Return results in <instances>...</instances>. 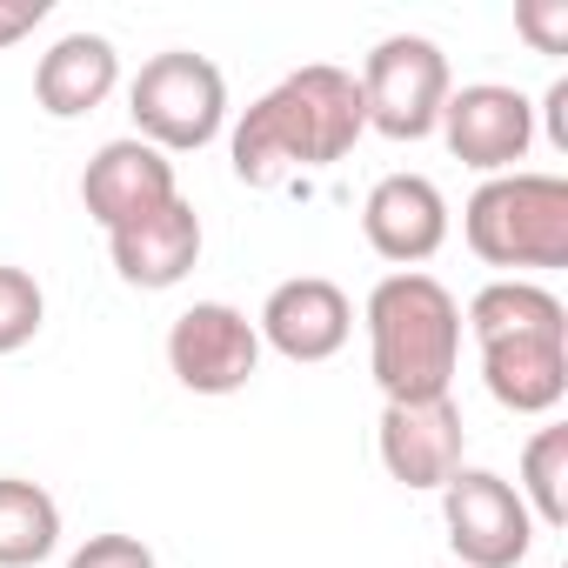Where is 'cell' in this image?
<instances>
[{"label":"cell","mask_w":568,"mask_h":568,"mask_svg":"<svg viewBox=\"0 0 568 568\" xmlns=\"http://www.w3.org/2000/svg\"><path fill=\"white\" fill-rule=\"evenodd\" d=\"M368 134L362 114V88L348 68H295L288 81H274L227 134V161L241 187H281L295 174H322L335 161L355 154V141Z\"/></svg>","instance_id":"cell-1"},{"label":"cell","mask_w":568,"mask_h":568,"mask_svg":"<svg viewBox=\"0 0 568 568\" xmlns=\"http://www.w3.org/2000/svg\"><path fill=\"white\" fill-rule=\"evenodd\" d=\"M368 375L382 402H435L462 368V302L422 267H395L368 288Z\"/></svg>","instance_id":"cell-2"},{"label":"cell","mask_w":568,"mask_h":568,"mask_svg":"<svg viewBox=\"0 0 568 568\" xmlns=\"http://www.w3.org/2000/svg\"><path fill=\"white\" fill-rule=\"evenodd\" d=\"M462 241L475 247V261L508 267L515 281H528V267H568V181L535 168L488 174L462 207Z\"/></svg>","instance_id":"cell-3"},{"label":"cell","mask_w":568,"mask_h":568,"mask_svg":"<svg viewBox=\"0 0 568 568\" xmlns=\"http://www.w3.org/2000/svg\"><path fill=\"white\" fill-rule=\"evenodd\" d=\"M128 114L134 141L161 154H201L227 128V74L194 48H168L141 61V74L128 81Z\"/></svg>","instance_id":"cell-4"},{"label":"cell","mask_w":568,"mask_h":568,"mask_svg":"<svg viewBox=\"0 0 568 568\" xmlns=\"http://www.w3.org/2000/svg\"><path fill=\"white\" fill-rule=\"evenodd\" d=\"M355 88H362V114H368L375 134H388V141H428L442 128L455 74H448V54L428 34H388V41L368 48Z\"/></svg>","instance_id":"cell-5"},{"label":"cell","mask_w":568,"mask_h":568,"mask_svg":"<svg viewBox=\"0 0 568 568\" xmlns=\"http://www.w3.org/2000/svg\"><path fill=\"white\" fill-rule=\"evenodd\" d=\"M442 521H448V548L462 555V568H521L541 535L515 481L495 468H455L442 488Z\"/></svg>","instance_id":"cell-6"},{"label":"cell","mask_w":568,"mask_h":568,"mask_svg":"<svg viewBox=\"0 0 568 568\" xmlns=\"http://www.w3.org/2000/svg\"><path fill=\"white\" fill-rule=\"evenodd\" d=\"M168 368L187 395H241L261 368V335L234 302H194L168 328Z\"/></svg>","instance_id":"cell-7"},{"label":"cell","mask_w":568,"mask_h":568,"mask_svg":"<svg viewBox=\"0 0 568 568\" xmlns=\"http://www.w3.org/2000/svg\"><path fill=\"white\" fill-rule=\"evenodd\" d=\"M448 154L475 174H515V161H528L535 148V101L521 88H501V81H468L448 94L442 108V128Z\"/></svg>","instance_id":"cell-8"},{"label":"cell","mask_w":568,"mask_h":568,"mask_svg":"<svg viewBox=\"0 0 568 568\" xmlns=\"http://www.w3.org/2000/svg\"><path fill=\"white\" fill-rule=\"evenodd\" d=\"M254 335L261 348H274L281 362H335L355 335V302L342 281L328 274H295V281H281V288H267L261 315H254Z\"/></svg>","instance_id":"cell-9"},{"label":"cell","mask_w":568,"mask_h":568,"mask_svg":"<svg viewBox=\"0 0 568 568\" xmlns=\"http://www.w3.org/2000/svg\"><path fill=\"white\" fill-rule=\"evenodd\" d=\"M375 448H382V468L388 481L402 488H422V495H442L455 468H468V422L455 408V395H435V402H382V428H375Z\"/></svg>","instance_id":"cell-10"},{"label":"cell","mask_w":568,"mask_h":568,"mask_svg":"<svg viewBox=\"0 0 568 568\" xmlns=\"http://www.w3.org/2000/svg\"><path fill=\"white\" fill-rule=\"evenodd\" d=\"M475 348H481V388L495 395V408H508V415H555L561 408V395H568V315L488 335Z\"/></svg>","instance_id":"cell-11"},{"label":"cell","mask_w":568,"mask_h":568,"mask_svg":"<svg viewBox=\"0 0 568 568\" xmlns=\"http://www.w3.org/2000/svg\"><path fill=\"white\" fill-rule=\"evenodd\" d=\"M174 194H181L174 161H168L161 148L134 141V134L94 148V161L81 168V207H88V221H101L108 234L128 227V221H141V214H154V207H168Z\"/></svg>","instance_id":"cell-12"},{"label":"cell","mask_w":568,"mask_h":568,"mask_svg":"<svg viewBox=\"0 0 568 568\" xmlns=\"http://www.w3.org/2000/svg\"><path fill=\"white\" fill-rule=\"evenodd\" d=\"M362 234L388 267H422L448 241V194L428 174H382L362 201Z\"/></svg>","instance_id":"cell-13"},{"label":"cell","mask_w":568,"mask_h":568,"mask_svg":"<svg viewBox=\"0 0 568 568\" xmlns=\"http://www.w3.org/2000/svg\"><path fill=\"white\" fill-rule=\"evenodd\" d=\"M201 241H207V234H201L194 201H187V194H174L168 207H154V214H141V221H128V227H114V234H108V254H114V274L128 281V288L161 295V288H181V281L194 274Z\"/></svg>","instance_id":"cell-14"},{"label":"cell","mask_w":568,"mask_h":568,"mask_svg":"<svg viewBox=\"0 0 568 568\" xmlns=\"http://www.w3.org/2000/svg\"><path fill=\"white\" fill-rule=\"evenodd\" d=\"M121 88V54L108 34H61L41 68H34V101L54 114V121H81L94 114L108 94Z\"/></svg>","instance_id":"cell-15"},{"label":"cell","mask_w":568,"mask_h":568,"mask_svg":"<svg viewBox=\"0 0 568 568\" xmlns=\"http://www.w3.org/2000/svg\"><path fill=\"white\" fill-rule=\"evenodd\" d=\"M54 548H61V501L28 475H0V568H41Z\"/></svg>","instance_id":"cell-16"},{"label":"cell","mask_w":568,"mask_h":568,"mask_svg":"<svg viewBox=\"0 0 568 568\" xmlns=\"http://www.w3.org/2000/svg\"><path fill=\"white\" fill-rule=\"evenodd\" d=\"M515 495L528 501L535 528H568V428L561 422H548V428L528 435Z\"/></svg>","instance_id":"cell-17"},{"label":"cell","mask_w":568,"mask_h":568,"mask_svg":"<svg viewBox=\"0 0 568 568\" xmlns=\"http://www.w3.org/2000/svg\"><path fill=\"white\" fill-rule=\"evenodd\" d=\"M568 308L541 288V281H515V274H501V281H488V288L468 302V315H462V328L475 335V342H488V335H508V328H535V322H561Z\"/></svg>","instance_id":"cell-18"},{"label":"cell","mask_w":568,"mask_h":568,"mask_svg":"<svg viewBox=\"0 0 568 568\" xmlns=\"http://www.w3.org/2000/svg\"><path fill=\"white\" fill-rule=\"evenodd\" d=\"M48 322V295H41V281L28 267H8L0 261V355H21Z\"/></svg>","instance_id":"cell-19"},{"label":"cell","mask_w":568,"mask_h":568,"mask_svg":"<svg viewBox=\"0 0 568 568\" xmlns=\"http://www.w3.org/2000/svg\"><path fill=\"white\" fill-rule=\"evenodd\" d=\"M515 34L535 54H568V0H521V8H515Z\"/></svg>","instance_id":"cell-20"},{"label":"cell","mask_w":568,"mask_h":568,"mask_svg":"<svg viewBox=\"0 0 568 568\" xmlns=\"http://www.w3.org/2000/svg\"><path fill=\"white\" fill-rule=\"evenodd\" d=\"M68 568H161V561H154V548L141 535H88L68 555Z\"/></svg>","instance_id":"cell-21"},{"label":"cell","mask_w":568,"mask_h":568,"mask_svg":"<svg viewBox=\"0 0 568 568\" xmlns=\"http://www.w3.org/2000/svg\"><path fill=\"white\" fill-rule=\"evenodd\" d=\"M54 14V0H0V48H14V41H28L41 21Z\"/></svg>","instance_id":"cell-22"},{"label":"cell","mask_w":568,"mask_h":568,"mask_svg":"<svg viewBox=\"0 0 568 568\" xmlns=\"http://www.w3.org/2000/svg\"><path fill=\"white\" fill-rule=\"evenodd\" d=\"M541 114H548V141H555V148L568 154V81H555V88H548Z\"/></svg>","instance_id":"cell-23"}]
</instances>
